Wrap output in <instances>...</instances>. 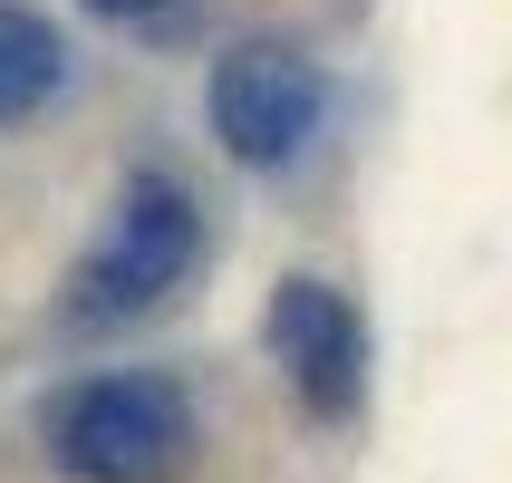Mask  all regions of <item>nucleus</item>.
I'll return each instance as SVG.
<instances>
[{"mask_svg": "<svg viewBox=\"0 0 512 483\" xmlns=\"http://www.w3.org/2000/svg\"><path fill=\"white\" fill-rule=\"evenodd\" d=\"M194 455V416L165 377H97L58 406V464L78 483H165Z\"/></svg>", "mask_w": 512, "mask_h": 483, "instance_id": "1", "label": "nucleus"}, {"mask_svg": "<svg viewBox=\"0 0 512 483\" xmlns=\"http://www.w3.org/2000/svg\"><path fill=\"white\" fill-rule=\"evenodd\" d=\"M184 271H194V203H184V184L145 174V184H126L116 223L97 232V252L78 261V319L155 310Z\"/></svg>", "mask_w": 512, "mask_h": 483, "instance_id": "2", "label": "nucleus"}, {"mask_svg": "<svg viewBox=\"0 0 512 483\" xmlns=\"http://www.w3.org/2000/svg\"><path fill=\"white\" fill-rule=\"evenodd\" d=\"M213 126H223V145L242 155V165L300 155L310 126H319V68L300 49H271V39L232 49L223 68H213Z\"/></svg>", "mask_w": 512, "mask_h": 483, "instance_id": "3", "label": "nucleus"}, {"mask_svg": "<svg viewBox=\"0 0 512 483\" xmlns=\"http://www.w3.org/2000/svg\"><path fill=\"white\" fill-rule=\"evenodd\" d=\"M271 358L290 368L310 416H358L368 387V329L329 281H281L271 290Z\"/></svg>", "mask_w": 512, "mask_h": 483, "instance_id": "4", "label": "nucleus"}, {"mask_svg": "<svg viewBox=\"0 0 512 483\" xmlns=\"http://www.w3.org/2000/svg\"><path fill=\"white\" fill-rule=\"evenodd\" d=\"M58 29L29 20V10H0V116H29L39 97L58 87Z\"/></svg>", "mask_w": 512, "mask_h": 483, "instance_id": "5", "label": "nucleus"}, {"mask_svg": "<svg viewBox=\"0 0 512 483\" xmlns=\"http://www.w3.org/2000/svg\"><path fill=\"white\" fill-rule=\"evenodd\" d=\"M87 10H107V20H126V10H155V0H87Z\"/></svg>", "mask_w": 512, "mask_h": 483, "instance_id": "6", "label": "nucleus"}]
</instances>
